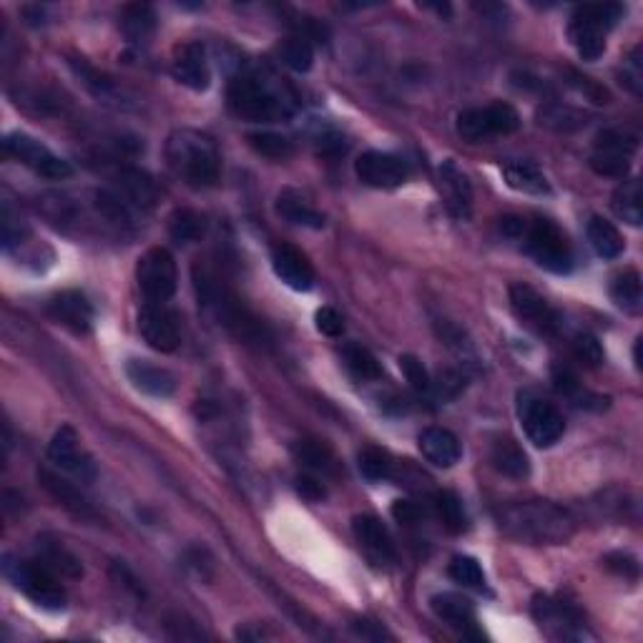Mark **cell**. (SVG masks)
<instances>
[{
    "instance_id": "cell-1",
    "label": "cell",
    "mask_w": 643,
    "mask_h": 643,
    "mask_svg": "<svg viewBox=\"0 0 643 643\" xmlns=\"http://www.w3.org/2000/svg\"><path fill=\"white\" fill-rule=\"evenodd\" d=\"M194 274V289L199 297L201 307L209 309L214 314L219 325L234 337V340L244 342L252 347H269L272 345V332L264 325L262 319L217 277L204 264H194L191 269Z\"/></svg>"
},
{
    "instance_id": "cell-2",
    "label": "cell",
    "mask_w": 643,
    "mask_h": 643,
    "mask_svg": "<svg viewBox=\"0 0 643 643\" xmlns=\"http://www.w3.org/2000/svg\"><path fill=\"white\" fill-rule=\"evenodd\" d=\"M498 525L508 538L528 546H561L576 533V520L551 500H525L498 513Z\"/></svg>"
},
{
    "instance_id": "cell-3",
    "label": "cell",
    "mask_w": 643,
    "mask_h": 643,
    "mask_svg": "<svg viewBox=\"0 0 643 643\" xmlns=\"http://www.w3.org/2000/svg\"><path fill=\"white\" fill-rule=\"evenodd\" d=\"M166 161L184 184L209 189L222 176V154L214 139L196 129H176L166 139Z\"/></svg>"
},
{
    "instance_id": "cell-4",
    "label": "cell",
    "mask_w": 643,
    "mask_h": 643,
    "mask_svg": "<svg viewBox=\"0 0 643 643\" xmlns=\"http://www.w3.org/2000/svg\"><path fill=\"white\" fill-rule=\"evenodd\" d=\"M227 98L234 114L252 124H274L289 119L294 111V103L272 81L257 73L232 78Z\"/></svg>"
},
{
    "instance_id": "cell-5",
    "label": "cell",
    "mask_w": 643,
    "mask_h": 643,
    "mask_svg": "<svg viewBox=\"0 0 643 643\" xmlns=\"http://www.w3.org/2000/svg\"><path fill=\"white\" fill-rule=\"evenodd\" d=\"M623 6L618 3H598V6H578L571 16L568 38L583 61H598L606 51V36L618 18Z\"/></svg>"
},
{
    "instance_id": "cell-6",
    "label": "cell",
    "mask_w": 643,
    "mask_h": 643,
    "mask_svg": "<svg viewBox=\"0 0 643 643\" xmlns=\"http://www.w3.org/2000/svg\"><path fill=\"white\" fill-rule=\"evenodd\" d=\"M3 573L8 581L31 598L36 606L46 611H63L66 608V591L58 583V576L41 561H21V558H3Z\"/></svg>"
},
{
    "instance_id": "cell-7",
    "label": "cell",
    "mask_w": 643,
    "mask_h": 643,
    "mask_svg": "<svg viewBox=\"0 0 643 643\" xmlns=\"http://www.w3.org/2000/svg\"><path fill=\"white\" fill-rule=\"evenodd\" d=\"M520 242H523L525 252L538 262V267L553 274H568L573 269L571 244H568L566 234L548 219L525 222Z\"/></svg>"
},
{
    "instance_id": "cell-8",
    "label": "cell",
    "mask_w": 643,
    "mask_h": 643,
    "mask_svg": "<svg viewBox=\"0 0 643 643\" xmlns=\"http://www.w3.org/2000/svg\"><path fill=\"white\" fill-rule=\"evenodd\" d=\"M520 116L510 103H490L485 109H465L455 121L460 139L470 141V144H480V141H490L495 136H508L518 131Z\"/></svg>"
},
{
    "instance_id": "cell-9",
    "label": "cell",
    "mask_w": 643,
    "mask_h": 643,
    "mask_svg": "<svg viewBox=\"0 0 643 643\" xmlns=\"http://www.w3.org/2000/svg\"><path fill=\"white\" fill-rule=\"evenodd\" d=\"M136 282L146 302H169L179 287V269L169 249L151 247L136 264Z\"/></svg>"
},
{
    "instance_id": "cell-10",
    "label": "cell",
    "mask_w": 643,
    "mask_h": 643,
    "mask_svg": "<svg viewBox=\"0 0 643 643\" xmlns=\"http://www.w3.org/2000/svg\"><path fill=\"white\" fill-rule=\"evenodd\" d=\"M518 415L525 435L535 448H551L566 433V420L558 412V407L553 402L541 400V397H520Z\"/></svg>"
},
{
    "instance_id": "cell-11",
    "label": "cell",
    "mask_w": 643,
    "mask_h": 643,
    "mask_svg": "<svg viewBox=\"0 0 643 643\" xmlns=\"http://www.w3.org/2000/svg\"><path fill=\"white\" fill-rule=\"evenodd\" d=\"M636 136L626 134V131L608 129L598 134L596 146L591 154V169L598 176H611V179H623L631 169V159L636 154Z\"/></svg>"
},
{
    "instance_id": "cell-12",
    "label": "cell",
    "mask_w": 643,
    "mask_h": 643,
    "mask_svg": "<svg viewBox=\"0 0 643 643\" xmlns=\"http://www.w3.org/2000/svg\"><path fill=\"white\" fill-rule=\"evenodd\" d=\"M3 146H6V151L13 159L26 164L28 169H33L38 176H43V179L63 181L73 174L71 164H68L66 159L56 156L51 149H46L41 141H36L28 134H8Z\"/></svg>"
},
{
    "instance_id": "cell-13",
    "label": "cell",
    "mask_w": 643,
    "mask_h": 643,
    "mask_svg": "<svg viewBox=\"0 0 643 643\" xmlns=\"http://www.w3.org/2000/svg\"><path fill=\"white\" fill-rule=\"evenodd\" d=\"M510 307H513L515 317L520 319V325L533 330L535 335L553 337L561 327L556 309L528 284H513L510 287Z\"/></svg>"
},
{
    "instance_id": "cell-14",
    "label": "cell",
    "mask_w": 643,
    "mask_h": 643,
    "mask_svg": "<svg viewBox=\"0 0 643 643\" xmlns=\"http://www.w3.org/2000/svg\"><path fill=\"white\" fill-rule=\"evenodd\" d=\"M139 332L146 345L156 352H174L181 342L179 314L166 302H146L139 312Z\"/></svg>"
},
{
    "instance_id": "cell-15",
    "label": "cell",
    "mask_w": 643,
    "mask_h": 643,
    "mask_svg": "<svg viewBox=\"0 0 643 643\" xmlns=\"http://www.w3.org/2000/svg\"><path fill=\"white\" fill-rule=\"evenodd\" d=\"M355 174L372 189H397L410 179V166L405 159L387 151H365L355 161Z\"/></svg>"
},
{
    "instance_id": "cell-16",
    "label": "cell",
    "mask_w": 643,
    "mask_h": 643,
    "mask_svg": "<svg viewBox=\"0 0 643 643\" xmlns=\"http://www.w3.org/2000/svg\"><path fill=\"white\" fill-rule=\"evenodd\" d=\"M48 458H51V463L56 465V468L76 475L81 483H93V480H96V463H93L91 455L81 448L78 433L71 425H63L61 430H56L51 445H48Z\"/></svg>"
},
{
    "instance_id": "cell-17",
    "label": "cell",
    "mask_w": 643,
    "mask_h": 643,
    "mask_svg": "<svg viewBox=\"0 0 643 643\" xmlns=\"http://www.w3.org/2000/svg\"><path fill=\"white\" fill-rule=\"evenodd\" d=\"M272 269L289 289L294 292H309L314 287V267L302 249L292 244H274L272 247Z\"/></svg>"
},
{
    "instance_id": "cell-18",
    "label": "cell",
    "mask_w": 643,
    "mask_h": 643,
    "mask_svg": "<svg viewBox=\"0 0 643 643\" xmlns=\"http://www.w3.org/2000/svg\"><path fill=\"white\" fill-rule=\"evenodd\" d=\"M171 76H174L181 86L191 88V91H206L211 83L206 48L196 41H189L176 48L174 58H171Z\"/></svg>"
},
{
    "instance_id": "cell-19",
    "label": "cell",
    "mask_w": 643,
    "mask_h": 643,
    "mask_svg": "<svg viewBox=\"0 0 643 643\" xmlns=\"http://www.w3.org/2000/svg\"><path fill=\"white\" fill-rule=\"evenodd\" d=\"M48 314L56 319L58 325L71 330L73 335H88L93 327V307L86 299V294L68 289V292L56 294L48 302Z\"/></svg>"
},
{
    "instance_id": "cell-20",
    "label": "cell",
    "mask_w": 643,
    "mask_h": 643,
    "mask_svg": "<svg viewBox=\"0 0 643 643\" xmlns=\"http://www.w3.org/2000/svg\"><path fill=\"white\" fill-rule=\"evenodd\" d=\"M533 616L535 621L546 626L548 631L556 628V636L568 638L576 628H581L583 618L581 611H578L573 603L563 601V598H553V596H535L533 601Z\"/></svg>"
},
{
    "instance_id": "cell-21",
    "label": "cell",
    "mask_w": 643,
    "mask_h": 643,
    "mask_svg": "<svg viewBox=\"0 0 643 643\" xmlns=\"http://www.w3.org/2000/svg\"><path fill=\"white\" fill-rule=\"evenodd\" d=\"M422 458L433 463L435 468H453L463 458V445L455 438V433L445 427H425L417 438Z\"/></svg>"
},
{
    "instance_id": "cell-22",
    "label": "cell",
    "mask_w": 643,
    "mask_h": 643,
    "mask_svg": "<svg viewBox=\"0 0 643 643\" xmlns=\"http://www.w3.org/2000/svg\"><path fill=\"white\" fill-rule=\"evenodd\" d=\"M352 533H355L357 543L365 548L370 558H375L380 563L395 561V543H392L390 533H387L380 518H375V515H357L352 520Z\"/></svg>"
},
{
    "instance_id": "cell-23",
    "label": "cell",
    "mask_w": 643,
    "mask_h": 643,
    "mask_svg": "<svg viewBox=\"0 0 643 643\" xmlns=\"http://www.w3.org/2000/svg\"><path fill=\"white\" fill-rule=\"evenodd\" d=\"M126 377L139 392L149 397H171L176 392V377L169 370L159 365H151L146 360H129L126 362Z\"/></svg>"
},
{
    "instance_id": "cell-24",
    "label": "cell",
    "mask_w": 643,
    "mask_h": 643,
    "mask_svg": "<svg viewBox=\"0 0 643 643\" xmlns=\"http://www.w3.org/2000/svg\"><path fill=\"white\" fill-rule=\"evenodd\" d=\"M440 186H443L445 204L453 211V217L468 219L473 211V186H470L465 171L458 169L455 161H443L440 166Z\"/></svg>"
},
{
    "instance_id": "cell-25",
    "label": "cell",
    "mask_w": 643,
    "mask_h": 643,
    "mask_svg": "<svg viewBox=\"0 0 643 643\" xmlns=\"http://www.w3.org/2000/svg\"><path fill=\"white\" fill-rule=\"evenodd\" d=\"M119 194L124 196V201L129 206L149 211L159 201V186H156V181L144 169L126 166V169L119 171Z\"/></svg>"
},
{
    "instance_id": "cell-26",
    "label": "cell",
    "mask_w": 643,
    "mask_h": 643,
    "mask_svg": "<svg viewBox=\"0 0 643 643\" xmlns=\"http://www.w3.org/2000/svg\"><path fill=\"white\" fill-rule=\"evenodd\" d=\"M292 453L302 468L312 470V473H319L322 478H337V475H340V460H337L335 450H332L325 440H314V438L297 440Z\"/></svg>"
},
{
    "instance_id": "cell-27",
    "label": "cell",
    "mask_w": 643,
    "mask_h": 643,
    "mask_svg": "<svg viewBox=\"0 0 643 643\" xmlns=\"http://www.w3.org/2000/svg\"><path fill=\"white\" fill-rule=\"evenodd\" d=\"M38 480H41V485L46 488V493L51 495L53 500H58V505H63L68 513L78 515V518H96L91 503L83 498V493L76 488V485L58 478V475L51 473V470H41V473H38Z\"/></svg>"
},
{
    "instance_id": "cell-28",
    "label": "cell",
    "mask_w": 643,
    "mask_h": 643,
    "mask_svg": "<svg viewBox=\"0 0 643 643\" xmlns=\"http://www.w3.org/2000/svg\"><path fill=\"white\" fill-rule=\"evenodd\" d=\"M503 179L510 189L520 191V194L543 196L551 191L543 171L535 164H530V161H508L503 166Z\"/></svg>"
},
{
    "instance_id": "cell-29",
    "label": "cell",
    "mask_w": 643,
    "mask_h": 643,
    "mask_svg": "<svg viewBox=\"0 0 643 643\" xmlns=\"http://www.w3.org/2000/svg\"><path fill=\"white\" fill-rule=\"evenodd\" d=\"M277 211L287 219L289 224H297V227H309V229H322L325 227V217L304 199L299 191H282L277 199Z\"/></svg>"
},
{
    "instance_id": "cell-30",
    "label": "cell",
    "mask_w": 643,
    "mask_h": 643,
    "mask_svg": "<svg viewBox=\"0 0 643 643\" xmlns=\"http://www.w3.org/2000/svg\"><path fill=\"white\" fill-rule=\"evenodd\" d=\"M121 31H124L126 41L131 46H141V43H149V38L154 36L156 31V13L154 8L146 6V3H136V6H129L121 16Z\"/></svg>"
},
{
    "instance_id": "cell-31",
    "label": "cell",
    "mask_w": 643,
    "mask_h": 643,
    "mask_svg": "<svg viewBox=\"0 0 643 643\" xmlns=\"http://www.w3.org/2000/svg\"><path fill=\"white\" fill-rule=\"evenodd\" d=\"M490 460H493V468L498 470V473L508 475V478L523 480L528 478L530 473L528 455L523 453V448H520L515 440H498V443L493 445Z\"/></svg>"
},
{
    "instance_id": "cell-32",
    "label": "cell",
    "mask_w": 643,
    "mask_h": 643,
    "mask_svg": "<svg viewBox=\"0 0 643 643\" xmlns=\"http://www.w3.org/2000/svg\"><path fill=\"white\" fill-rule=\"evenodd\" d=\"M611 209L618 219L631 227H641L643 206H641V184L638 179H626L611 196Z\"/></svg>"
},
{
    "instance_id": "cell-33",
    "label": "cell",
    "mask_w": 643,
    "mask_h": 643,
    "mask_svg": "<svg viewBox=\"0 0 643 643\" xmlns=\"http://www.w3.org/2000/svg\"><path fill=\"white\" fill-rule=\"evenodd\" d=\"M588 242H591L593 252L603 259H618L623 254V237L616 227H613L608 219L603 217H591L588 222Z\"/></svg>"
},
{
    "instance_id": "cell-34",
    "label": "cell",
    "mask_w": 643,
    "mask_h": 643,
    "mask_svg": "<svg viewBox=\"0 0 643 643\" xmlns=\"http://www.w3.org/2000/svg\"><path fill=\"white\" fill-rule=\"evenodd\" d=\"M430 606H433V611L438 613L443 621H448L450 626L465 628L475 623L473 603L465 596H460V593H438V596L430 598Z\"/></svg>"
},
{
    "instance_id": "cell-35",
    "label": "cell",
    "mask_w": 643,
    "mask_h": 643,
    "mask_svg": "<svg viewBox=\"0 0 643 643\" xmlns=\"http://www.w3.org/2000/svg\"><path fill=\"white\" fill-rule=\"evenodd\" d=\"M611 299L623 309V312L638 314L643 307V284L641 274L636 269L616 274L611 282Z\"/></svg>"
},
{
    "instance_id": "cell-36",
    "label": "cell",
    "mask_w": 643,
    "mask_h": 643,
    "mask_svg": "<svg viewBox=\"0 0 643 643\" xmlns=\"http://www.w3.org/2000/svg\"><path fill=\"white\" fill-rule=\"evenodd\" d=\"M206 229H209V222L204 214L194 209H176L169 217V234L179 244L201 242L206 237Z\"/></svg>"
},
{
    "instance_id": "cell-37",
    "label": "cell",
    "mask_w": 643,
    "mask_h": 643,
    "mask_svg": "<svg viewBox=\"0 0 643 643\" xmlns=\"http://www.w3.org/2000/svg\"><path fill=\"white\" fill-rule=\"evenodd\" d=\"M38 561H41L46 568H51V571L61 578H81L83 576L81 561H78V558L73 556L68 548H63V543L43 541L41 548H38Z\"/></svg>"
},
{
    "instance_id": "cell-38",
    "label": "cell",
    "mask_w": 643,
    "mask_h": 643,
    "mask_svg": "<svg viewBox=\"0 0 643 643\" xmlns=\"http://www.w3.org/2000/svg\"><path fill=\"white\" fill-rule=\"evenodd\" d=\"M435 513H438L440 523L448 533L460 535L463 530H468V515H465L463 500L453 493V490H438L433 498Z\"/></svg>"
},
{
    "instance_id": "cell-39",
    "label": "cell",
    "mask_w": 643,
    "mask_h": 643,
    "mask_svg": "<svg viewBox=\"0 0 643 643\" xmlns=\"http://www.w3.org/2000/svg\"><path fill=\"white\" fill-rule=\"evenodd\" d=\"M279 56L287 68L297 73H307L314 63V48L307 36H289L279 46Z\"/></svg>"
},
{
    "instance_id": "cell-40",
    "label": "cell",
    "mask_w": 643,
    "mask_h": 643,
    "mask_svg": "<svg viewBox=\"0 0 643 643\" xmlns=\"http://www.w3.org/2000/svg\"><path fill=\"white\" fill-rule=\"evenodd\" d=\"M342 360H345L347 370L355 377H360V380H382L380 362H377V357L367 347L347 345L342 350Z\"/></svg>"
},
{
    "instance_id": "cell-41",
    "label": "cell",
    "mask_w": 643,
    "mask_h": 643,
    "mask_svg": "<svg viewBox=\"0 0 643 643\" xmlns=\"http://www.w3.org/2000/svg\"><path fill=\"white\" fill-rule=\"evenodd\" d=\"M249 146L257 151L264 159L284 161L294 154V144L282 134H274V131H259V134H249Z\"/></svg>"
},
{
    "instance_id": "cell-42",
    "label": "cell",
    "mask_w": 643,
    "mask_h": 643,
    "mask_svg": "<svg viewBox=\"0 0 643 643\" xmlns=\"http://www.w3.org/2000/svg\"><path fill=\"white\" fill-rule=\"evenodd\" d=\"M538 121L548 129L556 131H576L581 126H586V116L581 111L571 109V106H561V103H551L538 114Z\"/></svg>"
},
{
    "instance_id": "cell-43",
    "label": "cell",
    "mask_w": 643,
    "mask_h": 643,
    "mask_svg": "<svg viewBox=\"0 0 643 643\" xmlns=\"http://www.w3.org/2000/svg\"><path fill=\"white\" fill-rule=\"evenodd\" d=\"M93 206L103 219H109L111 224H129L131 222V206L126 204L124 196L114 194V191H96L93 196Z\"/></svg>"
},
{
    "instance_id": "cell-44",
    "label": "cell",
    "mask_w": 643,
    "mask_h": 643,
    "mask_svg": "<svg viewBox=\"0 0 643 643\" xmlns=\"http://www.w3.org/2000/svg\"><path fill=\"white\" fill-rule=\"evenodd\" d=\"M360 473L367 480H372V483H380V480H387L395 475V463L382 450L367 448L360 453Z\"/></svg>"
},
{
    "instance_id": "cell-45",
    "label": "cell",
    "mask_w": 643,
    "mask_h": 643,
    "mask_svg": "<svg viewBox=\"0 0 643 643\" xmlns=\"http://www.w3.org/2000/svg\"><path fill=\"white\" fill-rule=\"evenodd\" d=\"M450 578L455 583H460L463 588H483L485 586V573L480 568V563L470 556H455L448 566Z\"/></svg>"
},
{
    "instance_id": "cell-46",
    "label": "cell",
    "mask_w": 643,
    "mask_h": 643,
    "mask_svg": "<svg viewBox=\"0 0 643 643\" xmlns=\"http://www.w3.org/2000/svg\"><path fill=\"white\" fill-rule=\"evenodd\" d=\"M571 347L576 360L586 367H598L606 360V352H603L601 342H598V337L591 335V332H578V335L573 337Z\"/></svg>"
},
{
    "instance_id": "cell-47",
    "label": "cell",
    "mask_w": 643,
    "mask_h": 643,
    "mask_svg": "<svg viewBox=\"0 0 643 643\" xmlns=\"http://www.w3.org/2000/svg\"><path fill=\"white\" fill-rule=\"evenodd\" d=\"M621 83L633 93V96H643V48L633 46L631 53L623 58L621 66Z\"/></svg>"
},
{
    "instance_id": "cell-48",
    "label": "cell",
    "mask_w": 643,
    "mask_h": 643,
    "mask_svg": "<svg viewBox=\"0 0 643 643\" xmlns=\"http://www.w3.org/2000/svg\"><path fill=\"white\" fill-rule=\"evenodd\" d=\"M400 370H402V375H405V380L410 382L412 390L417 392V395H430V392H433V380H430V375H427L425 365H422V362L417 360L415 355H402L400 357Z\"/></svg>"
},
{
    "instance_id": "cell-49",
    "label": "cell",
    "mask_w": 643,
    "mask_h": 643,
    "mask_svg": "<svg viewBox=\"0 0 643 643\" xmlns=\"http://www.w3.org/2000/svg\"><path fill=\"white\" fill-rule=\"evenodd\" d=\"M551 380H553V387H556L558 392H561L563 397H571L573 402L578 400V395H581V380H578L576 372L571 370L568 365H563V362H558V365H553L551 370Z\"/></svg>"
},
{
    "instance_id": "cell-50",
    "label": "cell",
    "mask_w": 643,
    "mask_h": 643,
    "mask_svg": "<svg viewBox=\"0 0 643 643\" xmlns=\"http://www.w3.org/2000/svg\"><path fill=\"white\" fill-rule=\"evenodd\" d=\"M314 325H317V330L327 337H340L342 332H345V319H342V314L332 307L317 309V314H314Z\"/></svg>"
},
{
    "instance_id": "cell-51",
    "label": "cell",
    "mask_w": 643,
    "mask_h": 643,
    "mask_svg": "<svg viewBox=\"0 0 643 643\" xmlns=\"http://www.w3.org/2000/svg\"><path fill=\"white\" fill-rule=\"evenodd\" d=\"M297 493L302 495L304 500H309V503H319V500L327 498L325 485L319 483L317 478H312V475H299V478H297Z\"/></svg>"
},
{
    "instance_id": "cell-52",
    "label": "cell",
    "mask_w": 643,
    "mask_h": 643,
    "mask_svg": "<svg viewBox=\"0 0 643 643\" xmlns=\"http://www.w3.org/2000/svg\"><path fill=\"white\" fill-rule=\"evenodd\" d=\"M392 518L402 525H415L420 523L422 510L420 505L412 503V500H395V505H392Z\"/></svg>"
},
{
    "instance_id": "cell-53",
    "label": "cell",
    "mask_w": 643,
    "mask_h": 643,
    "mask_svg": "<svg viewBox=\"0 0 643 643\" xmlns=\"http://www.w3.org/2000/svg\"><path fill=\"white\" fill-rule=\"evenodd\" d=\"M606 568L608 571H616L626 578H636L638 576V563L633 561L631 556H623V553H613V556H606Z\"/></svg>"
},
{
    "instance_id": "cell-54",
    "label": "cell",
    "mask_w": 643,
    "mask_h": 643,
    "mask_svg": "<svg viewBox=\"0 0 643 643\" xmlns=\"http://www.w3.org/2000/svg\"><path fill=\"white\" fill-rule=\"evenodd\" d=\"M352 628H355L357 636L372 638V641H380V638H390V633H385V628L375 621H367V618H357L352 621Z\"/></svg>"
}]
</instances>
